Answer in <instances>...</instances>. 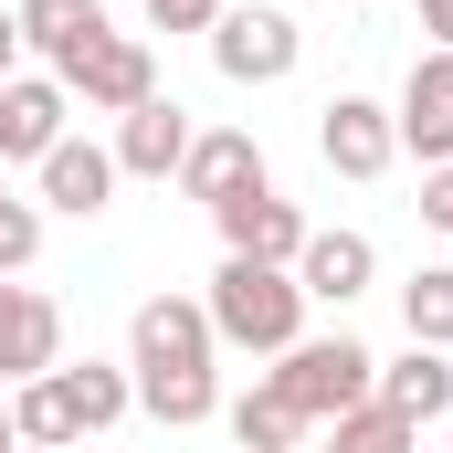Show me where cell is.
<instances>
[{"instance_id":"cell-16","label":"cell","mask_w":453,"mask_h":453,"mask_svg":"<svg viewBox=\"0 0 453 453\" xmlns=\"http://www.w3.org/2000/svg\"><path fill=\"white\" fill-rule=\"evenodd\" d=\"M380 401H390L401 422H443V411H453V358H443V348L390 358V369H380Z\"/></svg>"},{"instance_id":"cell-6","label":"cell","mask_w":453,"mask_h":453,"mask_svg":"<svg viewBox=\"0 0 453 453\" xmlns=\"http://www.w3.org/2000/svg\"><path fill=\"white\" fill-rule=\"evenodd\" d=\"M317 148H327L338 180H380L401 158V127H390V106H369V96H338V106L317 116Z\"/></svg>"},{"instance_id":"cell-25","label":"cell","mask_w":453,"mask_h":453,"mask_svg":"<svg viewBox=\"0 0 453 453\" xmlns=\"http://www.w3.org/2000/svg\"><path fill=\"white\" fill-rule=\"evenodd\" d=\"M422 32H433V53H453V0H422Z\"/></svg>"},{"instance_id":"cell-14","label":"cell","mask_w":453,"mask_h":453,"mask_svg":"<svg viewBox=\"0 0 453 453\" xmlns=\"http://www.w3.org/2000/svg\"><path fill=\"white\" fill-rule=\"evenodd\" d=\"M116 190V148H96V137H64L53 158H42V201L53 211H74V222H96Z\"/></svg>"},{"instance_id":"cell-19","label":"cell","mask_w":453,"mask_h":453,"mask_svg":"<svg viewBox=\"0 0 453 453\" xmlns=\"http://www.w3.org/2000/svg\"><path fill=\"white\" fill-rule=\"evenodd\" d=\"M401 327H411V348H453V264H422L401 285Z\"/></svg>"},{"instance_id":"cell-4","label":"cell","mask_w":453,"mask_h":453,"mask_svg":"<svg viewBox=\"0 0 453 453\" xmlns=\"http://www.w3.org/2000/svg\"><path fill=\"white\" fill-rule=\"evenodd\" d=\"M296 53H306V32H296L285 11H222V21H211V64H222L232 85H285Z\"/></svg>"},{"instance_id":"cell-3","label":"cell","mask_w":453,"mask_h":453,"mask_svg":"<svg viewBox=\"0 0 453 453\" xmlns=\"http://www.w3.org/2000/svg\"><path fill=\"white\" fill-rule=\"evenodd\" d=\"M306 422H338V411H358V401H380V358L358 338H296L274 369H264Z\"/></svg>"},{"instance_id":"cell-23","label":"cell","mask_w":453,"mask_h":453,"mask_svg":"<svg viewBox=\"0 0 453 453\" xmlns=\"http://www.w3.org/2000/svg\"><path fill=\"white\" fill-rule=\"evenodd\" d=\"M148 21H158V32H211L222 0H148Z\"/></svg>"},{"instance_id":"cell-20","label":"cell","mask_w":453,"mask_h":453,"mask_svg":"<svg viewBox=\"0 0 453 453\" xmlns=\"http://www.w3.org/2000/svg\"><path fill=\"white\" fill-rule=\"evenodd\" d=\"M327 443H338V453H422V422H401L390 401H358V411H338Z\"/></svg>"},{"instance_id":"cell-17","label":"cell","mask_w":453,"mask_h":453,"mask_svg":"<svg viewBox=\"0 0 453 453\" xmlns=\"http://www.w3.org/2000/svg\"><path fill=\"white\" fill-rule=\"evenodd\" d=\"M11 422H21V443H85V411H74V390H64V358L42 369V380H21L11 390Z\"/></svg>"},{"instance_id":"cell-11","label":"cell","mask_w":453,"mask_h":453,"mask_svg":"<svg viewBox=\"0 0 453 453\" xmlns=\"http://www.w3.org/2000/svg\"><path fill=\"white\" fill-rule=\"evenodd\" d=\"M64 96H85V106L127 116V106H148V96H158V64H148V42H137V32H106V42L64 74Z\"/></svg>"},{"instance_id":"cell-15","label":"cell","mask_w":453,"mask_h":453,"mask_svg":"<svg viewBox=\"0 0 453 453\" xmlns=\"http://www.w3.org/2000/svg\"><path fill=\"white\" fill-rule=\"evenodd\" d=\"M369 232H306V253H296V285H306V306H348L358 285H369Z\"/></svg>"},{"instance_id":"cell-2","label":"cell","mask_w":453,"mask_h":453,"mask_svg":"<svg viewBox=\"0 0 453 453\" xmlns=\"http://www.w3.org/2000/svg\"><path fill=\"white\" fill-rule=\"evenodd\" d=\"M201 317H211V338H222V348H253V358H285V348L306 338V285H296L285 264H253V253H222V274H211Z\"/></svg>"},{"instance_id":"cell-28","label":"cell","mask_w":453,"mask_h":453,"mask_svg":"<svg viewBox=\"0 0 453 453\" xmlns=\"http://www.w3.org/2000/svg\"><path fill=\"white\" fill-rule=\"evenodd\" d=\"M327 453H338V443H327Z\"/></svg>"},{"instance_id":"cell-10","label":"cell","mask_w":453,"mask_h":453,"mask_svg":"<svg viewBox=\"0 0 453 453\" xmlns=\"http://www.w3.org/2000/svg\"><path fill=\"white\" fill-rule=\"evenodd\" d=\"M64 116H74V96H64L53 74H11V85H0V158H32V169H42V158L64 148Z\"/></svg>"},{"instance_id":"cell-9","label":"cell","mask_w":453,"mask_h":453,"mask_svg":"<svg viewBox=\"0 0 453 453\" xmlns=\"http://www.w3.org/2000/svg\"><path fill=\"white\" fill-rule=\"evenodd\" d=\"M64 358V306L42 285H0V380H42Z\"/></svg>"},{"instance_id":"cell-13","label":"cell","mask_w":453,"mask_h":453,"mask_svg":"<svg viewBox=\"0 0 453 453\" xmlns=\"http://www.w3.org/2000/svg\"><path fill=\"white\" fill-rule=\"evenodd\" d=\"M180 190L222 211L232 190H264V148H253L242 127H211V137H190V158H180Z\"/></svg>"},{"instance_id":"cell-5","label":"cell","mask_w":453,"mask_h":453,"mask_svg":"<svg viewBox=\"0 0 453 453\" xmlns=\"http://www.w3.org/2000/svg\"><path fill=\"white\" fill-rule=\"evenodd\" d=\"M211 222H222L232 253H253V264H285V274H296V253H306V211H296V201H274V180H264V190H232Z\"/></svg>"},{"instance_id":"cell-27","label":"cell","mask_w":453,"mask_h":453,"mask_svg":"<svg viewBox=\"0 0 453 453\" xmlns=\"http://www.w3.org/2000/svg\"><path fill=\"white\" fill-rule=\"evenodd\" d=\"M0 453H21V422H11V401H0Z\"/></svg>"},{"instance_id":"cell-7","label":"cell","mask_w":453,"mask_h":453,"mask_svg":"<svg viewBox=\"0 0 453 453\" xmlns=\"http://www.w3.org/2000/svg\"><path fill=\"white\" fill-rule=\"evenodd\" d=\"M390 127H401V148H411L422 169H443V158H453V53H422V64H411Z\"/></svg>"},{"instance_id":"cell-12","label":"cell","mask_w":453,"mask_h":453,"mask_svg":"<svg viewBox=\"0 0 453 453\" xmlns=\"http://www.w3.org/2000/svg\"><path fill=\"white\" fill-rule=\"evenodd\" d=\"M11 21H21V53H42V64H53V85L106 42V0H21Z\"/></svg>"},{"instance_id":"cell-24","label":"cell","mask_w":453,"mask_h":453,"mask_svg":"<svg viewBox=\"0 0 453 453\" xmlns=\"http://www.w3.org/2000/svg\"><path fill=\"white\" fill-rule=\"evenodd\" d=\"M422 222L453 232V158H443V169H422Z\"/></svg>"},{"instance_id":"cell-1","label":"cell","mask_w":453,"mask_h":453,"mask_svg":"<svg viewBox=\"0 0 453 453\" xmlns=\"http://www.w3.org/2000/svg\"><path fill=\"white\" fill-rule=\"evenodd\" d=\"M211 317L190 306V296H148L137 306V327H127V380H137V411H158L169 433H190V422H211L222 411V380H211Z\"/></svg>"},{"instance_id":"cell-22","label":"cell","mask_w":453,"mask_h":453,"mask_svg":"<svg viewBox=\"0 0 453 453\" xmlns=\"http://www.w3.org/2000/svg\"><path fill=\"white\" fill-rule=\"evenodd\" d=\"M32 253H42V211H32V201H11V190H0V274H21V264H32Z\"/></svg>"},{"instance_id":"cell-26","label":"cell","mask_w":453,"mask_h":453,"mask_svg":"<svg viewBox=\"0 0 453 453\" xmlns=\"http://www.w3.org/2000/svg\"><path fill=\"white\" fill-rule=\"evenodd\" d=\"M11 74H21V21L0 11V85H11Z\"/></svg>"},{"instance_id":"cell-21","label":"cell","mask_w":453,"mask_h":453,"mask_svg":"<svg viewBox=\"0 0 453 453\" xmlns=\"http://www.w3.org/2000/svg\"><path fill=\"white\" fill-rule=\"evenodd\" d=\"M64 390H74V411H85V433H106V422H127V401H137V380H127V369H106V358H85V369H64Z\"/></svg>"},{"instance_id":"cell-8","label":"cell","mask_w":453,"mask_h":453,"mask_svg":"<svg viewBox=\"0 0 453 453\" xmlns=\"http://www.w3.org/2000/svg\"><path fill=\"white\" fill-rule=\"evenodd\" d=\"M190 158V106L180 96H148V106L116 116V180H169Z\"/></svg>"},{"instance_id":"cell-18","label":"cell","mask_w":453,"mask_h":453,"mask_svg":"<svg viewBox=\"0 0 453 453\" xmlns=\"http://www.w3.org/2000/svg\"><path fill=\"white\" fill-rule=\"evenodd\" d=\"M232 443H242V453H296V443H306V411H296L274 380H253V390L232 401Z\"/></svg>"}]
</instances>
